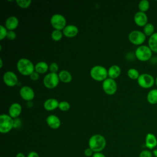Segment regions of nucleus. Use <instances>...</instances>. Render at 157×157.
Segmentation results:
<instances>
[{
  "mask_svg": "<svg viewBox=\"0 0 157 157\" xmlns=\"http://www.w3.org/2000/svg\"><path fill=\"white\" fill-rule=\"evenodd\" d=\"M106 146V140L105 137L101 134H94L90 137L88 140V147H90L94 153L101 152Z\"/></svg>",
  "mask_w": 157,
  "mask_h": 157,
  "instance_id": "obj_1",
  "label": "nucleus"
},
{
  "mask_svg": "<svg viewBox=\"0 0 157 157\" xmlns=\"http://www.w3.org/2000/svg\"><path fill=\"white\" fill-rule=\"evenodd\" d=\"M34 65L28 58H21L17 63L18 71L23 75H30L34 71Z\"/></svg>",
  "mask_w": 157,
  "mask_h": 157,
  "instance_id": "obj_2",
  "label": "nucleus"
},
{
  "mask_svg": "<svg viewBox=\"0 0 157 157\" xmlns=\"http://www.w3.org/2000/svg\"><path fill=\"white\" fill-rule=\"evenodd\" d=\"M90 75L91 78L96 81L103 82L107 78L108 71L102 66L96 65L91 67L90 70Z\"/></svg>",
  "mask_w": 157,
  "mask_h": 157,
  "instance_id": "obj_3",
  "label": "nucleus"
},
{
  "mask_svg": "<svg viewBox=\"0 0 157 157\" xmlns=\"http://www.w3.org/2000/svg\"><path fill=\"white\" fill-rule=\"evenodd\" d=\"M152 54L153 52L148 45H140L135 50V56L140 61H147L150 60L152 56Z\"/></svg>",
  "mask_w": 157,
  "mask_h": 157,
  "instance_id": "obj_4",
  "label": "nucleus"
},
{
  "mask_svg": "<svg viewBox=\"0 0 157 157\" xmlns=\"http://www.w3.org/2000/svg\"><path fill=\"white\" fill-rule=\"evenodd\" d=\"M13 128V118L9 115H0V132L2 134L8 133Z\"/></svg>",
  "mask_w": 157,
  "mask_h": 157,
  "instance_id": "obj_5",
  "label": "nucleus"
},
{
  "mask_svg": "<svg viewBox=\"0 0 157 157\" xmlns=\"http://www.w3.org/2000/svg\"><path fill=\"white\" fill-rule=\"evenodd\" d=\"M137 80L138 85L140 87L146 89L151 88L155 83V79L153 75L148 73H143L140 74Z\"/></svg>",
  "mask_w": 157,
  "mask_h": 157,
  "instance_id": "obj_6",
  "label": "nucleus"
},
{
  "mask_svg": "<svg viewBox=\"0 0 157 157\" xmlns=\"http://www.w3.org/2000/svg\"><path fill=\"white\" fill-rule=\"evenodd\" d=\"M50 23L55 29L61 31L66 26V20L63 15L55 13L51 17Z\"/></svg>",
  "mask_w": 157,
  "mask_h": 157,
  "instance_id": "obj_7",
  "label": "nucleus"
},
{
  "mask_svg": "<svg viewBox=\"0 0 157 157\" xmlns=\"http://www.w3.org/2000/svg\"><path fill=\"white\" fill-rule=\"evenodd\" d=\"M59 81L58 74L50 72L45 75L43 79V83L47 88L53 89L58 86Z\"/></svg>",
  "mask_w": 157,
  "mask_h": 157,
  "instance_id": "obj_8",
  "label": "nucleus"
},
{
  "mask_svg": "<svg viewBox=\"0 0 157 157\" xmlns=\"http://www.w3.org/2000/svg\"><path fill=\"white\" fill-rule=\"evenodd\" d=\"M129 41L134 45H142L145 41L146 36L145 34L139 30H133L131 31L128 35Z\"/></svg>",
  "mask_w": 157,
  "mask_h": 157,
  "instance_id": "obj_9",
  "label": "nucleus"
},
{
  "mask_svg": "<svg viewBox=\"0 0 157 157\" xmlns=\"http://www.w3.org/2000/svg\"><path fill=\"white\" fill-rule=\"evenodd\" d=\"M102 87L105 93L108 95H113L117 91V84L115 80L109 77L102 82Z\"/></svg>",
  "mask_w": 157,
  "mask_h": 157,
  "instance_id": "obj_10",
  "label": "nucleus"
},
{
  "mask_svg": "<svg viewBox=\"0 0 157 157\" xmlns=\"http://www.w3.org/2000/svg\"><path fill=\"white\" fill-rule=\"evenodd\" d=\"M4 83L8 86H14L18 83V77L12 71L6 72L2 77Z\"/></svg>",
  "mask_w": 157,
  "mask_h": 157,
  "instance_id": "obj_11",
  "label": "nucleus"
},
{
  "mask_svg": "<svg viewBox=\"0 0 157 157\" xmlns=\"http://www.w3.org/2000/svg\"><path fill=\"white\" fill-rule=\"evenodd\" d=\"M20 95L21 98L28 102L31 101L34 98V91L30 86H23L20 90Z\"/></svg>",
  "mask_w": 157,
  "mask_h": 157,
  "instance_id": "obj_12",
  "label": "nucleus"
},
{
  "mask_svg": "<svg viewBox=\"0 0 157 157\" xmlns=\"http://www.w3.org/2000/svg\"><path fill=\"white\" fill-rule=\"evenodd\" d=\"M145 145L148 150H154L157 146V138L151 132L147 134L145 138Z\"/></svg>",
  "mask_w": 157,
  "mask_h": 157,
  "instance_id": "obj_13",
  "label": "nucleus"
},
{
  "mask_svg": "<svg viewBox=\"0 0 157 157\" xmlns=\"http://www.w3.org/2000/svg\"><path fill=\"white\" fill-rule=\"evenodd\" d=\"M135 23L140 27H144L148 23V17L145 12L138 11L134 17Z\"/></svg>",
  "mask_w": 157,
  "mask_h": 157,
  "instance_id": "obj_14",
  "label": "nucleus"
},
{
  "mask_svg": "<svg viewBox=\"0 0 157 157\" xmlns=\"http://www.w3.org/2000/svg\"><path fill=\"white\" fill-rule=\"evenodd\" d=\"M47 125L52 129H56L61 126V120L55 115H50L46 118Z\"/></svg>",
  "mask_w": 157,
  "mask_h": 157,
  "instance_id": "obj_15",
  "label": "nucleus"
},
{
  "mask_svg": "<svg viewBox=\"0 0 157 157\" xmlns=\"http://www.w3.org/2000/svg\"><path fill=\"white\" fill-rule=\"evenodd\" d=\"M21 105L18 102H14L12 103L9 108V115L12 118H18L21 112Z\"/></svg>",
  "mask_w": 157,
  "mask_h": 157,
  "instance_id": "obj_16",
  "label": "nucleus"
},
{
  "mask_svg": "<svg viewBox=\"0 0 157 157\" xmlns=\"http://www.w3.org/2000/svg\"><path fill=\"white\" fill-rule=\"evenodd\" d=\"M78 29L77 26L74 25H68L63 30L64 36L67 37H74L77 35Z\"/></svg>",
  "mask_w": 157,
  "mask_h": 157,
  "instance_id": "obj_17",
  "label": "nucleus"
},
{
  "mask_svg": "<svg viewBox=\"0 0 157 157\" xmlns=\"http://www.w3.org/2000/svg\"><path fill=\"white\" fill-rule=\"evenodd\" d=\"M18 19L15 16L8 17L5 21V27L8 31H13L18 26Z\"/></svg>",
  "mask_w": 157,
  "mask_h": 157,
  "instance_id": "obj_18",
  "label": "nucleus"
},
{
  "mask_svg": "<svg viewBox=\"0 0 157 157\" xmlns=\"http://www.w3.org/2000/svg\"><path fill=\"white\" fill-rule=\"evenodd\" d=\"M59 102L57 99L54 98H49L47 99L44 103V107L46 110L52 111L58 108Z\"/></svg>",
  "mask_w": 157,
  "mask_h": 157,
  "instance_id": "obj_19",
  "label": "nucleus"
},
{
  "mask_svg": "<svg viewBox=\"0 0 157 157\" xmlns=\"http://www.w3.org/2000/svg\"><path fill=\"white\" fill-rule=\"evenodd\" d=\"M108 76L110 78H116L121 74V69L118 65H112L108 69Z\"/></svg>",
  "mask_w": 157,
  "mask_h": 157,
  "instance_id": "obj_20",
  "label": "nucleus"
},
{
  "mask_svg": "<svg viewBox=\"0 0 157 157\" xmlns=\"http://www.w3.org/2000/svg\"><path fill=\"white\" fill-rule=\"evenodd\" d=\"M148 46L153 52L157 53V32L149 37L148 40Z\"/></svg>",
  "mask_w": 157,
  "mask_h": 157,
  "instance_id": "obj_21",
  "label": "nucleus"
},
{
  "mask_svg": "<svg viewBox=\"0 0 157 157\" xmlns=\"http://www.w3.org/2000/svg\"><path fill=\"white\" fill-rule=\"evenodd\" d=\"M35 71L39 74H44L49 69L48 64L44 61H39L35 64Z\"/></svg>",
  "mask_w": 157,
  "mask_h": 157,
  "instance_id": "obj_22",
  "label": "nucleus"
},
{
  "mask_svg": "<svg viewBox=\"0 0 157 157\" xmlns=\"http://www.w3.org/2000/svg\"><path fill=\"white\" fill-rule=\"evenodd\" d=\"M58 77L59 78V80L65 83H69L72 80L71 74L66 70L61 71L58 74Z\"/></svg>",
  "mask_w": 157,
  "mask_h": 157,
  "instance_id": "obj_23",
  "label": "nucleus"
},
{
  "mask_svg": "<svg viewBox=\"0 0 157 157\" xmlns=\"http://www.w3.org/2000/svg\"><path fill=\"white\" fill-rule=\"evenodd\" d=\"M147 100L150 104H157V89H152L148 91L147 95Z\"/></svg>",
  "mask_w": 157,
  "mask_h": 157,
  "instance_id": "obj_24",
  "label": "nucleus"
},
{
  "mask_svg": "<svg viewBox=\"0 0 157 157\" xmlns=\"http://www.w3.org/2000/svg\"><path fill=\"white\" fill-rule=\"evenodd\" d=\"M143 33L146 36H151L155 33V26L151 23H147L143 28Z\"/></svg>",
  "mask_w": 157,
  "mask_h": 157,
  "instance_id": "obj_25",
  "label": "nucleus"
},
{
  "mask_svg": "<svg viewBox=\"0 0 157 157\" xmlns=\"http://www.w3.org/2000/svg\"><path fill=\"white\" fill-rule=\"evenodd\" d=\"M139 11L146 12L150 8V2L148 0H141L138 4Z\"/></svg>",
  "mask_w": 157,
  "mask_h": 157,
  "instance_id": "obj_26",
  "label": "nucleus"
},
{
  "mask_svg": "<svg viewBox=\"0 0 157 157\" xmlns=\"http://www.w3.org/2000/svg\"><path fill=\"white\" fill-rule=\"evenodd\" d=\"M127 75L131 79L137 80L140 75V74L137 69L135 68H130L128 70Z\"/></svg>",
  "mask_w": 157,
  "mask_h": 157,
  "instance_id": "obj_27",
  "label": "nucleus"
},
{
  "mask_svg": "<svg viewBox=\"0 0 157 157\" xmlns=\"http://www.w3.org/2000/svg\"><path fill=\"white\" fill-rule=\"evenodd\" d=\"M63 35V32H61V31L54 29L52 32L51 37L54 41H59L62 39Z\"/></svg>",
  "mask_w": 157,
  "mask_h": 157,
  "instance_id": "obj_28",
  "label": "nucleus"
},
{
  "mask_svg": "<svg viewBox=\"0 0 157 157\" xmlns=\"http://www.w3.org/2000/svg\"><path fill=\"white\" fill-rule=\"evenodd\" d=\"M31 0H17L16 2L17 5L21 8H27L31 4Z\"/></svg>",
  "mask_w": 157,
  "mask_h": 157,
  "instance_id": "obj_29",
  "label": "nucleus"
},
{
  "mask_svg": "<svg viewBox=\"0 0 157 157\" xmlns=\"http://www.w3.org/2000/svg\"><path fill=\"white\" fill-rule=\"evenodd\" d=\"M58 108L61 111H67L70 109V104L67 101H63L59 102Z\"/></svg>",
  "mask_w": 157,
  "mask_h": 157,
  "instance_id": "obj_30",
  "label": "nucleus"
},
{
  "mask_svg": "<svg viewBox=\"0 0 157 157\" xmlns=\"http://www.w3.org/2000/svg\"><path fill=\"white\" fill-rule=\"evenodd\" d=\"M7 33H8V30L5 27V26L1 25H0V40H2L5 37H6Z\"/></svg>",
  "mask_w": 157,
  "mask_h": 157,
  "instance_id": "obj_31",
  "label": "nucleus"
},
{
  "mask_svg": "<svg viewBox=\"0 0 157 157\" xmlns=\"http://www.w3.org/2000/svg\"><path fill=\"white\" fill-rule=\"evenodd\" d=\"M153 153L150 150H144L139 153V157H152Z\"/></svg>",
  "mask_w": 157,
  "mask_h": 157,
  "instance_id": "obj_32",
  "label": "nucleus"
},
{
  "mask_svg": "<svg viewBox=\"0 0 157 157\" xmlns=\"http://www.w3.org/2000/svg\"><path fill=\"white\" fill-rule=\"evenodd\" d=\"M59 66L56 63H52L49 65V71L52 73H56L58 71Z\"/></svg>",
  "mask_w": 157,
  "mask_h": 157,
  "instance_id": "obj_33",
  "label": "nucleus"
},
{
  "mask_svg": "<svg viewBox=\"0 0 157 157\" xmlns=\"http://www.w3.org/2000/svg\"><path fill=\"white\" fill-rule=\"evenodd\" d=\"M9 40H13L16 38V33L14 31H8L7 37Z\"/></svg>",
  "mask_w": 157,
  "mask_h": 157,
  "instance_id": "obj_34",
  "label": "nucleus"
},
{
  "mask_svg": "<svg viewBox=\"0 0 157 157\" xmlns=\"http://www.w3.org/2000/svg\"><path fill=\"white\" fill-rule=\"evenodd\" d=\"M21 125V120L20 118H16L13 119V128H18Z\"/></svg>",
  "mask_w": 157,
  "mask_h": 157,
  "instance_id": "obj_35",
  "label": "nucleus"
},
{
  "mask_svg": "<svg viewBox=\"0 0 157 157\" xmlns=\"http://www.w3.org/2000/svg\"><path fill=\"white\" fill-rule=\"evenodd\" d=\"M94 154V151L90 148L88 147L84 150V155L87 156V157H90L92 156Z\"/></svg>",
  "mask_w": 157,
  "mask_h": 157,
  "instance_id": "obj_36",
  "label": "nucleus"
},
{
  "mask_svg": "<svg viewBox=\"0 0 157 157\" xmlns=\"http://www.w3.org/2000/svg\"><path fill=\"white\" fill-rule=\"evenodd\" d=\"M30 78L33 80V81H36L39 79V74L37 73V72H36L35 71L29 75Z\"/></svg>",
  "mask_w": 157,
  "mask_h": 157,
  "instance_id": "obj_37",
  "label": "nucleus"
},
{
  "mask_svg": "<svg viewBox=\"0 0 157 157\" xmlns=\"http://www.w3.org/2000/svg\"><path fill=\"white\" fill-rule=\"evenodd\" d=\"M27 157H40V156H39V155L36 151H31L28 154Z\"/></svg>",
  "mask_w": 157,
  "mask_h": 157,
  "instance_id": "obj_38",
  "label": "nucleus"
},
{
  "mask_svg": "<svg viewBox=\"0 0 157 157\" xmlns=\"http://www.w3.org/2000/svg\"><path fill=\"white\" fill-rule=\"evenodd\" d=\"M92 157H106V156L102 152H95L93 155Z\"/></svg>",
  "mask_w": 157,
  "mask_h": 157,
  "instance_id": "obj_39",
  "label": "nucleus"
},
{
  "mask_svg": "<svg viewBox=\"0 0 157 157\" xmlns=\"http://www.w3.org/2000/svg\"><path fill=\"white\" fill-rule=\"evenodd\" d=\"M15 157H26V156L24 153H23L21 152H18V153H17Z\"/></svg>",
  "mask_w": 157,
  "mask_h": 157,
  "instance_id": "obj_40",
  "label": "nucleus"
},
{
  "mask_svg": "<svg viewBox=\"0 0 157 157\" xmlns=\"http://www.w3.org/2000/svg\"><path fill=\"white\" fill-rule=\"evenodd\" d=\"M26 105H27V106H28L29 108H31V107H33V102H32V101H28V102H27Z\"/></svg>",
  "mask_w": 157,
  "mask_h": 157,
  "instance_id": "obj_41",
  "label": "nucleus"
},
{
  "mask_svg": "<svg viewBox=\"0 0 157 157\" xmlns=\"http://www.w3.org/2000/svg\"><path fill=\"white\" fill-rule=\"evenodd\" d=\"M153 155L155 156V157H157V148H155L154 150H153Z\"/></svg>",
  "mask_w": 157,
  "mask_h": 157,
  "instance_id": "obj_42",
  "label": "nucleus"
},
{
  "mask_svg": "<svg viewBox=\"0 0 157 157\" xmlns=\"http://www.w3.org/2000/svg\"><path fill=\"white\" fill-rule=\"evenodd\" d=\"M2 65H3L2 59V58H0V67H1V68L2 67Z\"/></svg>",
  "mask_w": 157,
  "mask_h": 157,
  "instance_id": "obj_43",
  "label": "nucleus"
},
{
  "mask_svg": "<svg viewBox=\"0 0 157 157\" xmlns=\"http://www.w3.org/2000/svg\"><path fill=\"white\" fill-rule=\"evenodd\" d=\"M155 84H156V85L157 86V76H156V77L155 78Z\"/></svg>",
  "mask_w": 157,
  "mask_h": 157,
  "instance_id": "obj_44",
  "label": "nucleus"
}]
</instances>
